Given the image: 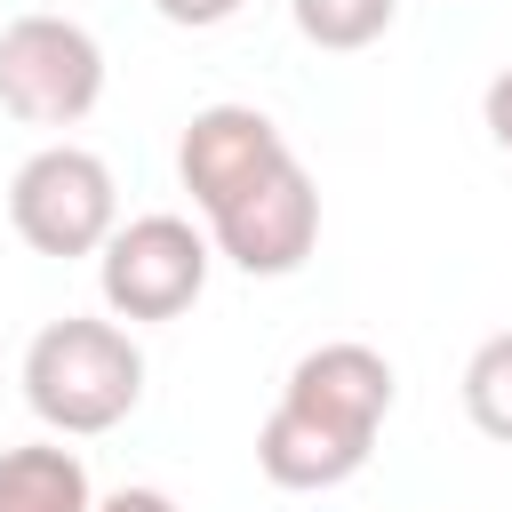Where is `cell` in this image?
Wrapping results in <instances>:
<instances>
[{
	"mask_svg": "<svg viewBox=\"0 0 512 512\" xmlns=\"http://www.w3.org/2000/svg\"><path fill=\"white\" fill-rule=\"evenodd\" d=\"M24 400L56 440H96L136 416L144 400V352L120 320L64 312L24 344Z\"/></svg>",
	"mask_w": 512,
	"mask_h": 512,
	"instance_id": "2",
	"label": "cell"
},
{
	"mask_svg": "<svg viewBox=\"0 0 512 512\" xmlns=\"http://www.w3.org/2000/svg\"><path fill=\"white\" fill-rule=\"evenodd\" d=\"M152 8H160L176 32H216V24H232L248 0H152Z\"/></svg>",
	"mask_w": 512,
	"mask_h": 512,
	"instance_id": "11",
	"label": "cell"
},
{
	"mask_svg": "<svg viewBox=\"0 0 512 512\" xmlns=\"http://www.w3.org/2000/svg\"><path fill=\"white\" fill-rule=\"evenodd\" d=\"M104 104V48L72 16L0 24V112L24 128H80Z\"/></svg>",
	"mask_w": 512,
	"mask_h": 512,
	"instance_id": "4",
	"label": "cell"
},
{
	"mask_svg": "<svg viewBox=\"0 0 512 512\" xmlns=\"http://www.w3.org/2000/svg\"><path fill=\"white\" fill-rule=\"evenodd\" d=\"M208 240L248 280H288L312 256V240H320V192H312L304 160H288L272 184H256L248 200H232L224 216H208Z\"/></svg>",
	"mask_w": 512,
	"mask_h": 512,
	"instance_id": "7",
	"label": "cell"
},
{
	"mask_svg": "<svg viewBox=\"0 0 512 512\" xmlns=\"http://www.w3.org/2000/svg\"><path fill=\"white\" fill-rule=\"evenodd\" d=\"M288 160L296 152H288L280 120L256 112V104H200L184 120V136H176V176H184V192H192L200 216H224L232 200H248L256 184H272Z\"/></svg>",
	"mask_w": 512,
	"mask_h": 512,
	"instance_id": "6",
	"label": "cell"
},
{
	"mask_svg": "<svg viewBox=\"0 0 512 512\" xmlns=\"http://www.w3.org/2000/svg\"><path fill=\"white\" fill-rule=\"evenodd\" d=\"M392 392L400 384H392V360L376 344H352V336L312 344L288 368V384H280V400H272V416L256 432V472L272 488H288V496L344 488L376 456V432L392 416Z\"/></svg>",
	"mask_w": 512,
	"mask_h": 512,
	"instance_id": "1",
	"label": "cell"
},
{
	"mask_svg": "<svg viewBox=\"0 0 512 512\" xmlns=\"http://www.w3.org/2000/svg\"><path fill=\"white\" fill-rule=\"evenodd\" d=\"M480 120H488V136H496V152H512V64L488 80V96H480Z\"/></svg>",
	"mask_w": 512,
	"mask_h": 512,
	"instance_id": "12",
	"label": "cell"
},
{
	"mask_svg": "<svg viewBox=\"0 0 512 512\" xmlns=\"http://www.w3.org/2000/svg\"><path fill=\"white\" fill-rule=\"evenodd\" d=\"M8 224L32 256H96L120 232V184L88 144H40L8 176Z\"/></svg>",
	"mask_w": 512,
	"mask_h": 512,
	"instance_id": "3",
	"label": "cell"
},
{
	"mask_svg": "<svg viewBox=\"0 0 512 512\" xmlns=\"http://www.w3.org/2000/svg\"><path fill=\"white\" fill-rule=\"evenodd\" d=\"M288 16H296V32H304L312 48L352 56V48H376V40L392 32L400 0H288Z\"/></svg>",
	"mask_w": 512,
	"mask_h": 512,
	"instance_id": "9",
	"label": "cell"
},
{
	"mask_svg": "<svg viewBox=\"0 0 512 512\" xmlns=\"http://www.w3.org/2000/svg\"><path fill=\"white\" fill-rule=\"evenodd\" d=\"M464 416L512 448V328H496L472 360H464Z\"/></svg>",
	"mask_w": 512,
	"mask_h": 512,
	"instance_id": "10",
	"label": "cell"
},
{
	"mask_svg": "<svg viewBox=\"0 0 512 512\" xmlns=\"http://www.w3.org/2000/svg\"><path fill=\"white\" fill-rule=\"evenodd\" d=\"M96 512H176V496L168 488H112V496H96Z\"/></svg>",
	"mask_w": 512,
	"mask_h": 512,
	"instance_id": "13",
	"label": "cell"
},
{
	"mask_svg": "<svg viewBox=\"0 0 512 512\" xmlns=\"http://www.w3.org/2000/svg\"><path fill=\"white\" fill-rule=\"evenodd\" d=\"M216 240L192 216H128L104 248H96V288L112 320H184L208 288Z\"/></svg>",
	"mask_w": 512,
	"mask_h": 512,
	"instance_id": "5",
	"label": "cell"
},
{
	"mask_svg": "<svg viewBox=\"0 0 512 512\" xmlns=\"http://www.w3.org/2000/svg\"><path fill=\"white\" fill-rule=\"evenodd\" d=\"M0 512H96L88 464H80L64 440L0 448Z\"/></svg>",
	"mask_w": 512,
	"mask_h": 512,
	"instance_id": "8",
	"label": "cell"
}]
</instances>
